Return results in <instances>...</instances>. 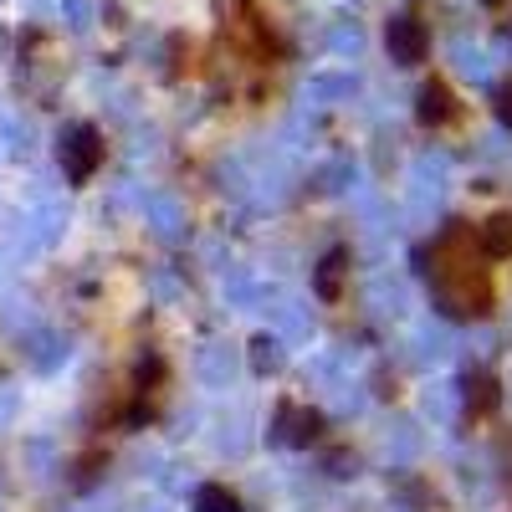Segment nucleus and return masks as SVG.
Wrapping results in <instances>:
<instances>
[{
  "label": "nucleus",
  "instance_id": "f257e3e1",
  "mask_svg": "<svg viewBox=\"0 0 512 512\" xmlns=\"http://www.w3.org/2000/svg\"><path fill=\"white\" fill-rule=\"evenodd\" d=\"M62 164H67V175L82 185V180H93V169L103 164V139H98V128L88 123H77L72 134L62 139Z\"/></svg>",
  "mask_w": 512,
  "mask_h": 512
},
{
  "label": "nucleus",
  "instance_id": "f03ea898",
  "mask_svg": "<svg viewBox=\"0 0 512 512\" xmlns=\"http://www.w3.org/2000/svg\"><path fill=\"white\" fill-rule=\"evenodd\" d=\"M384 47H390L395 62L415 67V62H425V52H431V36H425V26L415 16H395L390 26H384Z\"/></svg>",
  "mask_w": 512,
  "mask_h": 512
},
{
  "label": "nucleus",
  "instance_id": "7ed1b4c3",
  "mask_svg": "<svg viewBox=\"0 0 512 512\" xmlns=\"http://www.w3.org/2000/svg\"><path fill=\"white\" fill-rule=\"evenodd\" d=\"M415 118H420L425 128H441V123L456 118V98H451L446 82H425V88H420V103H415Z\"/></svg>",
  "mask_w": 512,
  "mask_h": 512
},
{
  "label": "nucleus",
  "instance_id": "20e7f679",
  "mask_svg": "<svg viewBox=\"0 0 512 512\" xmlns=\"http://www.w3.org/2000/svg\"><path fill=\"white\" fill-rule=\"evenodd\" d=\"M477 246H482V256H492V262L512 256V216H492V221L477 231Z\"/></svg>",
  "mask_w": 512,
  "mask_h": 512
},
{
  "label": "nucleus",
  "instance_id": "39448f33",
  "mask_svg": "<svg viewBox=\"0 0 512 512\" xmlns=\"http://www.w3.org/2000/svg\"><path fill=\"white\" fill-rule=\"evenodd\" d=\"M195 512H241V502H236V492H226L221 482H205V487L195 492Z\"/></svg>",
  "mask_w": 512,
  "mask_h": 512
},
{
  "label": "nucleus",
  "instance_id": "423d86ee",
  "mask_svg": "<svg viewBox=\"0 0 512 512\" xmlns=\"http://www.w3.org/2000/svg\"><path fill=\"white\" fill-rule=\"evenodd\" d=\"M338 272H344V251H328L323 267H318V292L328 297V303L338 297Z\"/></svg>",
  "mask_w": 512,
  "mask_h": 512
},
{
  "label": "nucleus",
  "instance_id": "0eeeda50",
  "mask_svg": "<svg viewBox=\"0 0 512 512\" xmlns=\"http://www.w3.org/2000/svg\"><path fill=\"white\" fill-rule=\"evenodd\" d=\"M497 118H502V123H512V88H502V93H497Z\"/></svg>",
  "mask_w": 512,
  "mask_h": 512
},
{
  "label": "nucleus",
  "instance_id": "6e6552de",
  "mask_svg": "<svg viewBox=\"0 0 512 512\" xmlns=\"http://www.w3.org/2000/svg\"><path fill=\"white\" fill-rule=\"evenodd\" d=\"M487 6H502V0H487Z\"/></svg>",
  "mask_w": 512,
  "mask_h": 512
}]
</instances>
